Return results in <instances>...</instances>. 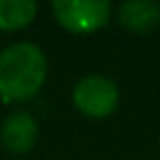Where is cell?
<instances>
[{"label":"cell","mask_w":160,"mask_h":160,"mask_svg":"<svg viewBox=\"0 0 160 160\" xmlns=\"http://www.w3.org/2000/svg\"><path fill=\"white\" fill-rule=\"evenodd\" d=\"M46 57L40 46L18 42L0 53V99L22 103L33 99L46 81Z\"/></svg>","instance_id":"cell-1"},{"label":"cell","mask_w":160,"mask_h":160,"mask_svg":"<svg viewBox=\"0 0 160 160\" xmlns=\"http://www.w3.org/2000/svg\"><path fill=\"white\" fill-rule=\"evenodd\" d=\"M51 9L59 27L77 35L103 29L112 13V5L105 0H55Z\"/></svg>","instance_id":"cell-2"},{"label":"cell","mask_w":160,"mask_h":160,"mask_svg":"<svg viewBox=\"0 0 160 160\" xmlns=\"http://www.w3.org/2000/svg\"><path fill=\"white\" fill-rule=\"evenodd\" d=\"M72 103L81 114L90 118H105L118 105V88L108 77L90 75L75 86Z\"/></svg>","instance_id":"cell-3"},{"label":"cell","mask_w":160,"mask_h":160,"mask_svg":"<svg viewBox=\"0 0 160 160\" xmlns=\"http://www.w3.org/2000/svg\"><path fill=\"white\" fill-rule=\"evenodd\" d=\"M0 140L11 153H29L38 142L35 118L24 110L9 114L2 123V129H0Z\"/></svg>","instance_id":"cell-4"},{"label":"cell","mask_w":160,"mask_h":160,"mask_svg":"<svg viewBox=\"0 0 160 160\" xmlns=\"http://www.w3.org/2000/svg\"><path fill=\"white\" fill-rule=\"evenodd\" d=\"M118 22L136 35H147L160 27V5L151 0H132L118 5Z\"/></svg>","instance_id":"cell-5"},{"label":"cell","mask_w":160,"mask_h":160,"mask_svg":"<svg viewBox=\"0 0 160 160\" xmlns=\"http://www.w3.org/2000/svg\"><path fill=\"white\" fill-rule=\"evenodd\" d=\"M38 5L33 0H0V31H18L33 22Z\"/></svg>","instance_id":"cell-6"}]
</instances>
